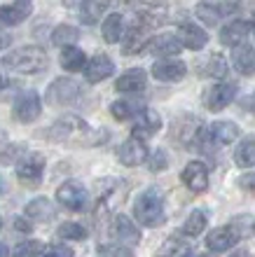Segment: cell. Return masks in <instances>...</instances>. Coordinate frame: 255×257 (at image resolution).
<instances>
[{"instance_id":"obj_11","label":"cell","mask_w":255,"mask_h":257,"mask_svg":"<svg viewBox=\"0 0 255 257\" xmlns=\"http://www.w3.org/2000/svg\"><path fill=\"white\" fill-rule=\"evenodd\" d=\"M183 185L195 194H202L208 190V166L204 162H190L181 173Z\"/></svg>"},{"instance_id":"obj_22","label":"cell","mask_w":255,"mask_h":257,"mask_svg":"<svg viewBox=\"0 0 255 257\" xmlns=\"http://www.w3.org/2000/svg\"><path fill=\"white\" fill-rule=\"evenodd\" d=\"M232 66L241 75H255V49L243 42L232 47Z\"/></svg>"},{"instance_id":"obj_25","label":"cell","mask_w":255,"mask_h":257,"mask_svg":"<svg viewBox=\"0 0 255 257\" xmlns=\"http://www.w3.org/2000/svg\"><path fill=\"white\" fill-rule=\"evenodd\" d=\"M101 33H103V40L110 42V45L120 42L122 38H124V33H127V26H124V17H122L120 12L108 14L106 21H103V26H101Z\"/></svg>"},{"instance_id":"obj_40","label":"cell","mask_w":255,"mask_h":257,"mask_svg":"<svg viewBox=\"0 0 255 257\" xmlns=\"http://www.w3.org/2000/svg\"><path fill=\"white\" fill-rule=\"evenodd\" d=\"M236 185L241 187L246 194H253L255 196V171H248V173H243L239 180H236Z\"/></svg>"},{"instance_id":"obj_3","label":"cell","mask_w":255,"mask_h":257,"mask_svg":"<svg viewBox=\"0 0 255 257\" xmlns=\"http://www.w3.org/2000/svg\"><path fill=\"white\" fill-rule=\"evenodd\" d=\"M0 63L5 68H10V70H14V73L35 75L47 68V54L40 47H21L14 54L7 56V59H3Z\"/></svg>"},{"instance_id":"obj_47","label":"cell","mask_w":255,"mask_h":257,"mask_svg":"<svg viewBox=\"0 0 255 257\" xmlns=\"http://www.w3.org/2000/svg\"><path fill=\"white\" fill-rule=\"evenodd\" d=\"M66 3V7H80L82 5V0H63Z\"/></svg>"},{"instance_id":"obj_17","label":"cell","mask_w":255,"mask_h":257,"mask_svg":"<svg viewBox=\"0 0 255 257\" xmlns=\"http://www.w3.org/2000/svg\"><path fill=\"white\" fill-rule=\"evenodd\" d=\"M241 136V128L236 126L234 122H227V119H220V122H213L208 126V138L213 141V145H232L234 141H239Z\"/></svg>"},{"instance_id":"obj_33","label":"cell","mask_w":255,"mask_h":257,"mask_svg":"<svg viewBox=\"0 0 255 257\" xmlns=\"http://www.w3.org/2000/svg\"><path fill=\"white\" fill-rule=\"evenodd\" d=\"M141 112V108L131 101H115L110 105V115L117 119V122H127V119H134L136 115Z\"/></svg>"},{"instance_id":"obj_44","label":"cell","mask_w":255,"mask_h":257,"mask_svg":"<svg viewBox=\"0 0 255 257\" xmlns=\"http://www.w3.org/2000/svg\"><path fill=\"white\" fill-rule=\"evenodd\" d=\"M227 257H250V250H246V248H236V250H232V255Z\"/></svg>"},{"instance_id":"obj_6","label":"cell","mask_w":255,"mask_h":257,"mask_svg":"<svg viewBox=\"0 0 255 257\" xmlns=\"http://www.w3.org/2000/svg\"><path fill=\"white\" fill-rule=\"evenodd\" d=\"M56 201L68 210H84L89 203V194L84 190V185L77 183V180H66V183L61 185L59 190H56Z\"/></svg>"},{"instance_id":"obj_29","label":"cell","mask_w":255,"mask_h":257,"mask_svg":"<svg viewBox=\"0 0 255 257\" xmlns=\"http://www.w3.org/2000/svg\"><path fill=\"white\" fill-rule=\"evenodd\" d=\"M157 257H192V248L178 236H168L157 250Z\"/></svg>"},{"instance_id":"obj_9","label":"cell","mask_w":255,"mask_h":257,"mask_svg":"<svg viewBox=\"0 0 255 257\" xmlns=\"http://www.w3.org/2000/svg\"><path fill=\"white\" fill-rule=\"evenodd\" d=\"M161 128V117L157 110L143 108L138 115L134 117V126H131V138H138V141H148L152 138L157 131Z\"/></svg>"},{"instance_id":"obj_30","label":"cell","mask_w":255,"mask_h":257,"mask_svg":"<svg viewBox=\"0 0 255 257\" xmlns=\"http://www.w3.org/2000/svg\"><path fill=\"white\" fill-rule=\"evenodd\" d=\"M206 224H208L206 213L197 208V210H192V213L185 217V222H183V234L190 236V238H197L204 229H206Z\"/></svg>"},{"instance_id":"obj_7","label":"cell","mask_w":255,"mask_h":257,"mask_svg":"<svg viewBox=\"0 0 255 257\" xmlns=\"http://www.w3.org/2000/svg\"><path fill=\"white\" fill-rule=\"evenodd\" d=\"M241 238V229L239 224H225V227H215L213 231H208L206 236V248L213 252H227L232 250Z\"/></svg>"},{"instance_id":"obj_43","label":"cell","mask_w":255,"mask_h":257,"mask_svg":"<svg viewBox=\"0 0 255 257\" xmlns=\"http://www.w3.org/2000/svg\"><path fill=\"white\" fill-rule=\"evenodd\" d=\"M10 45H12V35L7 33V31H3V28H0V52H3V49H7Z\"/></svg>"},{"instance_id":"obj_2","label":"cell","mask_w":255,"mask_h":257,"mask_svg":"<svg viewBox=\"0 0 255 257\" xmlns=\"http://www.w3.org/2000/svg\"><path fill=\"white\" fill-rule=\"evenodd\" d=\"M134 217L136 222L143 224V227H161L166 222V210H164V199L157 190H143L141 194L136 196L134 201Z\"/></svg>"},{"instance_id":"obj_1","label":"cell","mask_w":255,"mask_h":257,"mask_svg":"<svg viewBox=\"0 0 255 257\" xmlns=\"http://www.w3.org/2000/svg\"><path fill=\"white\" fill-rule=\"evenodd\" d=\"M49 138L56 143H70V145H82V148H94L99 143L108 141V131L92 128L77 115H63L52 124Z\"/></svg>"},{"instance_id":"obj_38","label":"cell","mask_w":255,"mask_h":257,"mask_svg":"<svg viewBox=\"0 0 255 257\" xmlns=\"http://www.w3.org/2000/svg\"><path fill=\"white\" fill-rule=\"evenodd\" d=\"M206 75H211V77H225L227 75V63H225V59L222 56H211L206 63Z\"/></svg>"},{"instance_id":"obj_13","label":"cell","mask_w":255,"mask_h":257,"mask_svg":"<svg viewBox=\"0 0 255 257\" xmlns=\"http://www.w3.org/2000/svg\"><path fill=\"white\" fill-rule=\"evenodd\" d=\"M185 75H188V66L181 59H161L152 66V77L157 82H181Z\"/></svg>"},{"instance_id":"obj_5","label":"cell","mask_w":255,"mask_h":257,"mask_svg":"<svg viewBox=\"0 0 255 257\" xmlns=\"http://www.w3.org/2000/svg\"><path fill=\"white\" fill-rule=\"evenodd\" d=\"M45 176V155L40 152H28L17 162V178L26 187H38Z\"/></svg>"},{"instance_id":"obj_31","label":"cell","mask_w":255,"mask_h":257,"mask_svg":"<svg viewBox=\"0 0 255 257\" xmlns=\"http://www.w3.org/2000/svg\"><path fill=\"white\" fill-rule=\"evenodd\" d=\"M77 38H80V31L75 26H68V24H63V26H56L52 33V42L56 45V47H70V45H75L77 42Z\"/></svg>"},{"instance_id":"obj_23","label":"cell","mask_w":255,"mask_h":257,"mask_svg":"<svg viewBox=\"0 0 255 257\" xmlns=\"http://www.w3.org/2000/svg\"><path fill=\"white\" fill-rule=\"evenodd\" d=\"M181 42H183V47H188L192 49V52H199V49L206 47V42H208V35L204 28H199L197 24H183L181 26Z\"/></svg>"},{"instance_id":"obj_45","label":"cell","mask_w":255,"mask_h":257,"mask_svg":"<svg viewBox=\"0 0 255 257\" xmlns=\"http://www.w3.org/2000/svg\"><path fill=\"white\" fill-rule=\"evenodd\" d=\"M246 108H248L250 112H255V91L248 96V101H246Z\"/></svg>"},{"instance_id":"obj_16","label":"cell","mask_w":255,"mask_h":257,"mask_svg":"<svg viewBox=\"0 0 255 257\" xmlns=\"http://www.w3.org/2000/svg\"><path fill=\"white\" fill-rule=\"evenodd\" d=\"M150 28L145 26V24H136L129 33H124V38H122V47H124V54L127 56H134V54H141L143 49L148 47V42H150Z\"/></svg>"},{"instance_id":"obj_4","label":"cell","mask_w":255,"mask_h":257,"mask_svg":"<svg viewBox=\"0 0 255 257\" xmlns=\"http://www.w3.org/2000/svg\"><path fill=\"white\" fill-rule=\"evenodd\" d=\"M82 96V87L70 77H59L54 80L47 89V103L49 105H56V108H63V105H73L77 98Z\"/></svg>"},{"instance_id":"obj_18","label":"cell","mask_w":255,"mask_h":257,"mask_svg":"<svg viewBox=\"0 0 255 257\" xmlns=\"http://www.w3.org/2000/svg\"><path fill=\"white\" fill-rule=\"evenodd\" d=\"M145 84H148V75L141 68H131L124 75H120V80L115 82V89L120 94H141L145 91Z\"/></svg>"},{"instance_id":"obj_10","label":"cell","mask_w":255,"mask_h":257,"mask_svg":"<svg viewBox=\"0 0 255 257\" xmlns=\"http://www.w3.org/2000/svg\"><path fill=\"white\" fill-rule=\"evenodd\" d=\"M42 112V101L35 91H24L19 94V98L14 101V117L19 119L21 124H31L35 122Z\"/></svg>"},{"instance_id":"obj_49","label":"cell","mask_w":255,"mask_h":257,"mask_svg":"<svg viewBox=\"0 0 255 257\" xmlns=\"http://www.w3.org/2000/svg\"><path fill=\"white\" fill-rule=\"evenodd\" d=\"M7 87V80H5V77H3V75H0V91H3V89H5Z\"/></svg>"},{"instance_id":"obj_8","label":"cell","mask_w":255,"mask_h":257,"mask_svg":"<svg viewBox=\"0 0 255 257\" xmlns=\"http://www.w3.org/2000/svg\"><path fill=\"white\" fill-rule=\"evenodd\" d=\"M141 229L138 224L127 215H115L113 222H110V238L115 243H122V245H138L141 243Z\"/></svg>"},{"instance_id":"obj_42","label":"cell","mask_w":255,"mask_h":257,"mask_svg":"<svg viewBox=\"0 0 255 257\" xmlns=\"http://www.w3.org/2000/svg\"><path fill=\"white\" fill-rule=\"evenodd\" d=\"M14 229H17V231H26V234H28L33 227L26 222V217H14Z\"/></svg>"},{"instance_id":"obj_26","label":"cell","mask_w":255,"mask_h":257,"mask_svg":"<svg viewBox=\"0 0 255 257\" xmlns=\"http://www.w3.org/2000/svg\"><path fill=\"white\" fill-rule=\"evenodd\" d=\"M181 49H183V42H181V38L174 33H161V35H157V40L152 42V52L157 56L181 54Z\"/></svg>"},{"instance_id":"obj_39","label":"cell","mask_w":255,"mask_h":257,"mask_svg":"<svg viewBox=\"0 0 255 257\" xmlns=\"http://www.w3.org/2000/svg\"><path fill=\"white\" fill-rule=\"evenodd\" d=\"M168 166V157L164 150H154L152 155H148V169L152 171V173H159V171H164Z\"/></svg>"},{"instance_id":"obj_24","label":"cell","mask_w":255,"mask_h":257,"mask_svg":"<svg viewBox=\"0 0 255 257\" xmlns=\"http://www.w3.org/2000/svg\"><path fill=\"white\" fill-rule=\"evenodd\" d=\"M176 138L183 143V145H197V143L202 141V119H197V117H185L181 124H178V131H176Z\"/></svg>"},{"instance_id":"obj_37","label":"cell","mask_w":255,"mask_h":257,"mask_svg":"<svg viewBox=\"0 0 255 257\" xmlns=\"http://www.w3.org/2000/svg\"><path fill=\"white\" fill-rule=\"evenodd\" d=\"M101 257H136L134 250L129 248V245H122V243H108L103 245L101 250H99Z\"/></svg>"},{"instance_id":"obj_50","label":"cell","mask_w":255,"mask_h":257,"mask_svg":"<svg viewBox=\"0 0 255 257\" xmlns=\"http://www.w3.org/2000/svg\"><path fill=\"white\" fill-rule=\"evenodd\" d=\"M3 192H5V178L0 176V194H3Z\"/></svg>"},{"instance_id":"obj_20","label":"cell","mask_w":255,"mask_h":257,"mask_svg":"<svg viewBox=\"0 0 255 257\" xmlns=\"http://www.w3.org/2000/svg\"><path fill=\"white\" fill-rule=\"evenodd\" d=\"M24 215H26L28 220H33V222H47V220L56 217V208H54V203L49 201L47 196H35L33 201L26 203Z\"/></svg>"},{"instance_id":"obj_19","label":"cell","mask_w":255,"mask_h":257,"mask_svg":"<svg viewBox=\"0 0 255 257\" xmlns=\"http://www.w3.org/2000/svg\"><path fill=\"white\" fill-rule=\"evenodd\" d=\"M250 33V21L246 19H232L227 26H222L220 31V42L225 47H236V45H241Z\"/></svg>"},{"instance_id":"obj_12","label":"cell","mask_w":255,"mask_h":257,"mask_svg":"<svg viewBox=\"0 0 255 257\" xmlns=\"http://www.w3.org/2000/svg\"><path fill=\"white\" fill-rule=\"evenodd\" d=\"M236 96V84H227V82H220V84H213L211 89H206V94H204V105L208 110H225L229 103L234 101Z\"/></svg>"},{"instance_id":"obj_46","label":"cell","mask_w":255,"mask_h":257,"mask_svg":"<svg viewBox=\"0 0 255 257\" xmlns=\"http://www.w3.org/2000/svg\"><path fill=\"white\" fill-rule=\"evenodd\" d=\"M5 145H7V134L3 131V128H0V150L5 148Z\"/></svg>"},{"instance_id":"obj_51","label":"cell","mask_w":255,"mask_h":257,"mask_svg":"<svg viewBox=\"0 0 255 257\" xmlns=\"http://www.w3.org/2000/svg\"><path fill=\"white\" fill-rule=\"evenodd\" d=\"M0 229H3V215H0Z\"/></svg>"},{"instance_id":"obj_28","label":"cell","mask_w":255,"mask_h":257,"mask_svg":"<svg viewBox=\"0 0 255 257\" xmlns=\"http://www.w3.org/2000/svg\"><path fill=\"white\" fill-rule=\"evenodd\" d=\"M110 0H82L80 5V19L84 24H96L106 14Z\"/></svg>"},{"instance_id":"obj_41","label":"cell","mask_w":255,"mask_h":257,"mask_svg":"<svg viewBox=\"0 0 255 257\" xmlns=\"http://www.w3.org/2000/svg\"><path fill=\"white\" fill-rule=\"evenodd\" d=\"M45 257H75V252L68 248V245H63V243H56V245H52L47 252H45Z\"/></svg>"},{"instance_id":"obj_35","label":"cell","mask_w":255,"mask_h":257,"mask_svg":"<svg viewBox=\"0 0 255 257\" xmlns=\"http://www.w3.org/2000/svg\"><path fill=\"white\" fill-rule=\"evenodd\" d=\"M234 159H236V164H239L241 169H250V166H255V138L243 141L241 145L236 148Z\"/></svg>"},{"instance_id":"obj_14","label":"cell","mask_w":255,"mask_h":257,"mask_svg":"<svg viewBox=\"0 0 255 257\" xmlns=\"http://www.w3.org/2000/svg\"><path fill=\"white\" fill-rule=\"evenodd\" d=\"M117 159L124 166H141L145 159H148V148L145 143L138 141V138H129L117 148Z\"/></svg>"},{"instance_id":"obj_36","label":"cell","mask_w":255,"mask_h":257,"mask_svg":"<svg viewBox=\"0 0 255 257\" xmlns=\"http://www.w3.org/2000/svg\"><path fill=\"white\" fill-rule=\"evenodd\" d=\"M45 252V245L40 241H33V238H28V241H21L17 245V250H14V257H40Z\"/></svg>"},{"instance_id":"obj_32","label":"cell","mask_w":255,"mask_h":257,"mask_svg":"<svg viewBox=\"0 0 255 257\" xmlns=\"http://www.w3.org/2000/svg\"><path fill=\"white\" fill-rule=\"evenodd\" d=\"M56 236L63 241H84L89 236V231L80 222H61L56 227Z\"/></svg>"},{"instance_id":"obj_34","label":"cell","mask_w":255,"mask_h":257,"mask_svg":"<svg viewBox=\"0 0 255 257\" xmlns=\"http://www.w3.org/2000/svg\"><path fill=\"white\" fill-rule=\"evenodd\" d=\"M222 12H225V7L213 5V3H199V5H197V17H199L206 26H215V24L220 21Z\"/></svg>"},{"instance_id":"obj_27","label":"cell","mask_w":255,"mask_h":257,"mask_svg":"<svg viewBox=\"0 0 255 257\" xmlns=\"http://www.w3.org/2000/svg\"><path fill=\"white\" fill-rule=\"evenodd\" d=\"M84 63H87V54H84L82 49L73 47V45L61 49V68H63V70H68V73H77V70L84 68Z\"/></svg>"},{"instance_id":"obj_21","label":"cell","mask_w":255,"mask_h":257,"mask_svg":"<svg viewBox=\"0 0 255 257\" xmlns=\"http://www.w3.org/2000/svg\"><path fill=\"white\" fill-rule=\"evenodd\" d=\"M28 17H31V3L28 0H17L12 5L0 7V24L3 26H19Z\"/></svg>"},{"instance_id":"obj_48","label":"cell","mask_w":255,"mask_h":257,"mask_svg":"<svg viewBox=\"0 0 255 257\" xmlns=\"http://www.w3.org/2000/svg\"><path fill=\"white\" fill-rule=\"evenodd\" d=\"M0 257H10V250H7L5 243H0Z\"/></svg>"},{"instance_id":"obj_15","label":"cell","mask_w":255,"mask_h":257,"mask_svg":"<svg viewBox=\"0 0 255 257\" xmlns=\"http://www.w3.org/2000/svg\"><path fill=\"white\" fill-rule=\"evenodd\" d=\"M113 73H115V63L108 54H96L94 59H89L84 63V77L92 84H99V82L108 80Z\"/></svg>"}]
</instances>
